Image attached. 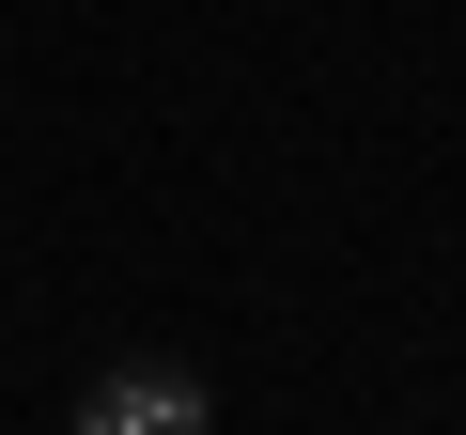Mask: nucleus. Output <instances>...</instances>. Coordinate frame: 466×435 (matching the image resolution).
Instances as JSON below:
<instances>
[{
	"instance_id": "obj_1",
	"label": "nucleus",
	"mask_w": 466,
	"mask_h": 435,
	"mask_svg": "<svg viewBox=\"0 0 466 435\" xmlns=\"http://www.w3.org/2000/svg\"><path fill=\"white\" fill-rule=\"evenodd\" d=\"M78 420H94V435H187V420H218V389H202V373L125 358V373H94V389H78Z\"/></svg>"
}]
</instances>
